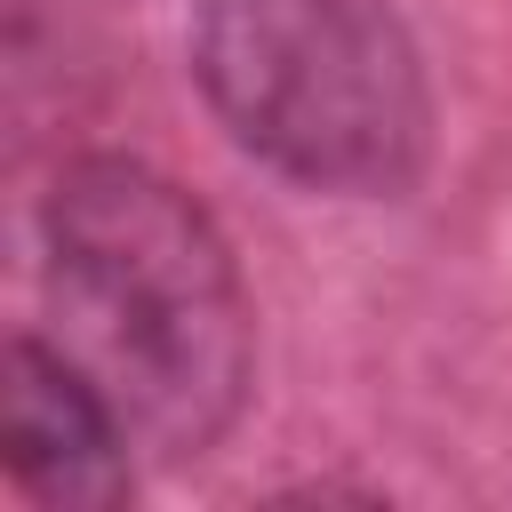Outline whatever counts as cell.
<instances>
[{
  "instance_id": "cell-1",
  "label": "cell",
  "mask_w": 512,
  "mask_h": 512,
  "mask_svg": "<svg viewBox=\"0 0 512 512\" xmlns=\"http://www.w3.org/2000/svg\"><path fill=\"white\" fill-rule=\"evenodd\" d=\"M56 352L136 448L200 456L248 400V296L192 192L136 160H72L40 208Z\"/></svg>"
},
{
  "instance_id": "cell-3",
  "label": "cell",
  "mask_w": 512,
  "mask_h": 512,
  "mask_svg": "<svg viewBox=\"0 0 512 512\" xmlns=\"http://www.w3.org/2000/svg\"><path fill=\"white\" fill-rule=\"evenodd\" d=\"M128 424L40 336L8 344V472L56 512H104L128 496Z\"/></svg>"
},
{
  "instance_id": "cell-2",
  "label": "cell",
  "mask_w": 512,
  "mask_h": 512,
  "mask_svg": "<svg viewBox=\"0 0 512 512\" xmlns=\"http://www.w3.org/2000/svg\"><path fill=\"white\" fill-rule=\"evenodd\" d=\"M192 80L216 120L312 192H400L424 168L432 96L384 0H200Z\"/></svg>"
}]
</instances>
